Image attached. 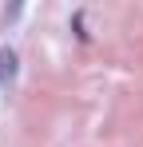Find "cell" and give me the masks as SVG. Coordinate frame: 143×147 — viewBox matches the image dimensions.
I'll return each mask as SVG.
<instances>
[{"label":"cell","mask_w":143,"mask_h":147,"mask_svg":"<svg viewBox=\"0 0 143 147\" xmlns=\"http://www.w3.org/2000/svg\"><path fill=\"white\" fill-rule=\"evenodd\" d=\"M12 80H16V52L0 48V88H8Z\"/></svg>","instance_id":"obj_1"}]
</instances>
